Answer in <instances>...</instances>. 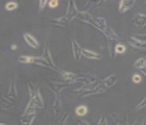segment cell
Segmentation results:
<instances>
[{"label":"cell","instance_id":"obj_1","mask_svg":"<svg viewBox=\"0 0 146 125\" xmlns=\"http://www.w3.org/2000/svg\"><path fill=\"white\" fill-rule=\"evenodd\" d=\"M78 18H81L84 22H88L89 25H92L93 28L99 29L100 32H103V31L107 28L106 20H103V18H98V17H93V15H90V14H82V13L78 11Z\"/></svg>","mask_w":146,"mask_h":125},{"label":"cell","instance_id":"obj_2","mask_svg":"<svg viewBox=\"0 0 146 125\" xmlns=\"http://www.w3.org/2000/svg\"><path fill=\"white\" fill-rule=\"evenodd\" d=\"M28 91H29V100L34 103L36 107H39L42 110L45 107V103H43V99H42V95H40L39 88L34 86L32 83H28Z\"/></svg>","mask_w":146,"mask_h":125},{"label":"cell","instance_id":"obj_3","mask_svg":"<svg viewBox=\"0 0 146 125\" xmlns=\"http://www.w3.org/2000/svg\"><path fill=\"white\" fill-rule=\"evenodd\" d=\"M118 78H120V75H118V74H113V75H110V77H107L106 79L100 81V85H102L103 92L107 91L109 88H111L113 85H115V82L118 81Z\"/></svg>","mask_w":146,"mask_h":125},{"label":"cell","instance_id":"obj_4","mask_svg":"<svg viewBox=\"0 0 146 125\" xmlns=\"http://www.w3.org/2000/svg\"><path fill=\"white\" fill-rule=\"evenodd\" d=\"M42 58L45 60L46 63L52 67V69H56V71H60V68L57 67L56 64L53 63V58H52V54H50V49H49V45H45V49H43V53H42Z\"/></svg>","mask_w":146,"mask_h":125},{"label":"cell","instance_id":"obj_5","mask_svg":"<svg viewBox=\"0 0 146 125\" xmlns=\"http://www.w3.org/2000/svg\"><path fill=\"white\" fill-rule=\"evenodd\" d=\"M70 85H72L71 82H47V86L50 88V91L53 92V93H58V92L61 91V89H64V88H67Z\"/></svg>","mask_w":146,"mask_h":125},{"label":"cell","instance_id":"obj_6","mask_svg":"<svg viewBox=\"0 0 146 125\" xmlns=\"http://www.w3.org/2000/svg\"><path fill=\"white\" fill-rule=\"evenodd\" d=\"M53 95H54V100H53V113H54V117L58 118V117L63 114V104H61V100H60L58 93H53Z\"/></svg>","mask_w":146,"mask_h":125},{"label":"cell","instance_id":"obj_7","mask_svg":"<svg viewBox=\"0 0 146 125\" xmlns=\"http://www.w3.org/2000/svg\"><path fill=\"white\" fill-rule=\"evenodd\" d=\"M17 77H13L11 82H10V88H9V100L15 102L18 99V93H17V83H15Z\"/></svg>","mask_w":146,"mask_h":125},{"label":"cell","instance_id":"obj_8","mask_svg":"<svg viewBox=\"0 0 146 125\" xmlns=\"http://www.w3.org/2000/svg\"><path fill=\"white\" fill-rule=\"evenodd\" d=\"M128 43H129V46H132V49H141V50L146 49V42L143 39H139V38H129Z\"/></svg>","mask_w":146,"mask_h":125},{"label":"cell","instance_id":"obj_9","mask_svg":"<svg viewBox=\"0 0 146 125\" xmlns=\"http://www.w3.org/2000/svg\"><path fill=\"white\" fill-rule=\"evenodd\" d=\"M111 118L115 121V125H129L128 124V118L127 114H118V113H111Z\"/></svg>","mask_w":146,"mask_h":125},{"label":"cell","instance_id":"obj_10","mask_svg":"<svg viewBox=\"0 0 146 125\" xmlns=\"http://www.w3.org/2000/svg\"><path fill=\"white\" fill-rule=\"evenodd\" d=\"M134 4H135L134 0H121L120 4H118V11L120 13L128 11V10H131L134 7Z\"/></svg>","mask_w":146,"mask_h":125},{"label":"cell","instance_id":"obj_11","mask_svg":"<svg viewBox=\"0 0 146 125\" xmlns=\"http://www.w3.org/2000/svg\"><path fill=\"white\" fill-rule=\"evenodd\" d=\"M71 45H72V54H74V58L78 61L79 58L82 57V47H79V45L77 43L75 39L71 40Z\"/></svg>","mask_w":146,"mask_h":125},{"label":"cell","instance_id":"obj_12","mask_svg":"<svg viewBox=\"0 0 146 125\" xmlns=\"http://www.w3.org/2000/svg\"><path fill=\"white\" fill-rule=\"evenodd\" d=\"M132 22H134V25L136 26V28H142V26L145 25V22H146L145 14H142V13L136 14L134 18H132Z\"/></svg>","mask_w":146,"mask_h":125},{"label":"cell","instance_id":"obj_13","mask_svg":"<svg viewBox=\"0 0 146 125\" xmlns=\"http://www.w3.org/2000/svg\"><path fill=\"white\" fill-rule=\"evenodd\" d=\"M24 40L27 42V45L31 46L32 49H38V47H39V42H38L31 34H24Z\"/></svg>","mask_w":146,"mask_h":125},{"label":"cell","instance_id":"obj_14","mask_svg":"<svg viewBox=\"0 0 146 125\" xmlns=\"http://www.w3.org/2000/svg\"><path fill=\"white\" fill-rule=\"evenodd\" d=\"M0 108L1 110H6V111H10L11 108H14V104L11 103V100L0 96Z\"/></svg>","mask_w":146,"mask_h":125},{"label":"cell","instance_id":"obj_15","mask_svg":"<svg viewBox=\"0 0 146 125\" xmlns=\"http://www.w3.org/2000/svg\"><path fill=\"white\" fill-rule=\"evenodd\" d=\"M35 117H36V114H28V115L23 114L20 117V122H21V125H32Z\"/></svg>","mask_w":146,"mask_h":125},{"label":"cell","instance_id":"obj_16","mask_svg":"<svg viewBox=\"0 0 146 125\" xmlns=\"http://www.w3.org/2000/svg\"><path fill=\"white\" fill-rule=\"evenodd\" d=\"M82 56L85 57V58H89V60H100L102 58L98 53L92 52L89 49H82Z\"/></svg>","mask_w":146,"mask_h":125},{"label":"cell","instance_id":"obj_17","mask_svg":"<svg viewBox=\"0 0 146 125\" xmlns=\"http://www.w3.org/2000/svg\"><path fill=\"white\" fill-rule=\"evenodd\" d=\"M103 34L106 35V38H107L109 40H115V42H120V38H118V36L115 35V32L113 31L111 28H109V26H107V28L103 31Z\"/></svg>","mask_w":146,"mask_h":125},{"label":"cell","instance_id":"obj_18","mask_svg":"<svg viewBox=\"0 0 146 125\" xmlns=\"http://www.w3.org/2000/svg\"><path fill=\"white\" fill-rule=\"evenodd\" d=\"M39 110H40V108L36 107L34 103L29 100V102H28V106H27V108H25V111H24V114H25V115H28V114H36Z\"/></svg>","mask_w":146,"mask_h":125},{"label":"cell","instance_id":"obj_19","mask_svg":"<svg viewBox=\"0 0 146 125\" xmlns=\"http://www.w3.org/2000/svg\"><path fill=\"white\" fill-rule=\"evenodd\" d=\"M125 52H127L125 45L121 43V42H117V45L114 46V52H113V54H114V56H115V54H123V53H125Z\"/></svg>","mask_w":146,"mask_h":125},{"label":"cell","instance_id":"obj_20","mask_svg":"<svg viewBox=\"0 0 146 125\" xmlns=\"http://www.w3.org/2000/svg\"><path fill=\"white\" fill-rule=\"evenodd\" d=\"M32 64H36V65H40V67H45V68L52 69V67H50V65L46 63L42 57H34V61H32Z\"/></svg>","mask_w":146,"mask_h":125},{"label":"cell","instance_id":"obj_21","mask_svg":"<svg viewBox=\"0 0 146 125\" xmlns=\"http://www.w3.org/2000/svg\"><path fill=\"white\" fill-rule=\"evenodd\" d=\"M75 114H77V117L86 115V114H88V107H86L85 104H81V106H78V107L75 108Z\"/></svg>","mask_w":146,"mask_h":125},{"label":"cell","instance_id":"obj_22","mask_svg":"<svg viewBox=\"0 0 146 125\" xmlns=\"http://www.w3.org/2000/svg\"><path fill=\"white\" fill-rule=\"evenodd\" d=\"M134 67L136 69H145L146 68V58H145V57H141V58H138V60L135 61Z\"/></svg>","mask_w":146,"mask_h":125},{"label":"cell","instance_id":"obj_23","mask_svg":"<svg viewBox=\"0 0 146 125\" xmlns=\"http://www.w3.org/2000/svg\"><path fill=\"white\" fill-rule=\"evenodd\" d=\"M67 118H68V113H64V111H63V114H61L58 118H56V122L53 125H64V122L67 121Z\"/></svg>","mask_w":146,"mask_h":125},{"label":"cell","instance_id":"obj_24","mask_svg":"<svg viewBox=\"0 0 146 125\" xmlns=\"http://www.w3.org/2000/svg\"><path fill=\"white\" fill-rule=\"evenodd\" d=\"M18 9V3L17 1H7L6 3V10L7 11H13V10H17Z\"/></svg>","mask_w":146,"mask_h":125},{"label":"cell","instance_id":"obj_25","mask_svg":"<svg viewBox=\"0 0 146 125\" xmlns=\"http://www.w3.org/2000/svg\"><path fill=\"white\" fill-rule=\"evenodd\" d=\"M18 61H20V63H24V64H32L34 57H31V56H20L18 57Z\"/></svg>","mask_w":146,"mask_h":125},{"label":"cell","instance_id":"obj_26","mask_svg":"<svg viewBox=\"0 0 146 125\" xmlns=\"http://www.w3.org/2000/svg\"><path fill=\"white\" fill-rule=\"evenodd\" d=\"M98 125H109V122H107V115H106V114H103L100 117V120L98 121Z\"/></svg>","mask_w":146,"mask_h":125},{"label":"cell","instance_id":"obj_27","mask_svg":"<svg viewBox=\"0 0 146 125\" xmlns=\"http://www.w3.org/2000/svg\"><path fill=\"white\" fill-rule=\"evenodd\" d=\"M145 106H146V99H142V100L139 102V104L135 107V111H139V110H141V108H143Z\"/></svg>","mask_w":146,"mask_h":125},{"label":"cell","instance_id":"obj_28","mask_svg":"<svg viewBox=\"0 0 146 125\" xmlns=\"http://www.w3.org/2000/svg\"><path fill=\"white\" fill-rule=\"evenodd\" d=\"M58 0H50V1H47V4H49V7H52V9H56L57 6H58Z\"/></svg>","mask_w":146,"mask_h":125},{"label":"cell","instance_id":"obj_29","mask_svg":"<svg viewBox=\"0 0 146 125\" xmlns=\"http://www.w3.org/2000/svg\"><path fill=\"white\" fill-rule=\"evenodd\" d=\"M46 6H47V0H40L39 1V11H43Z\"/></svg>","mask_w":146,"mask_h":125},{"label":"cell","instance_id":"obj_30","mask_svg":"<svg viewBox=\"0 0 146 125\" xmlns=\"http://www.w3.org/2000/svg\"><path fill=\"white\" fill-rule=\"evenodd\" d=\"M132 81H134V83H139V82L142 81V77L138 75V74H135L134 77H132Z\"/></svg>","mask_w":146,"mask_h":125},{"label":"cell","instance_id":"obj_31","mask_svg":"<svg viewBox=\"0 0 146 125\" xmlns=\"http://www.w3.org/2000/svg\"><path fill=\"white\" fill-rule=\"evenodd\" d=\"M78 125H90V124L85 122V121H82V120H79V121H78Z\"/></svg>","mask_w":146,"mask_h":125},{"label":"cell","instance_id":"obj_32","mask_svg":"<svg viewBox=\"0 0 146 125\" xmlns=\"http://www.w3.org/2000/svg\"><path fill=\"white\" fill-rule=\"evenodd\" d=\"M17 49V45H11V50H15Z\"/></svg>","mask_w":146,"mask_h":125},{"label":"cell","instance_id":"obj_33","mask_svg":"<svg viewBox=\"0 0 146 125\" xmlns=\"http://www.w3.org/2000/svg\"><path fill=\"white\" fill-rule=\"evenodd\" d=\"M0 125H6V124H0Z\"/></svg>","mask_w":146,"mask_h":125}]
</instances>
